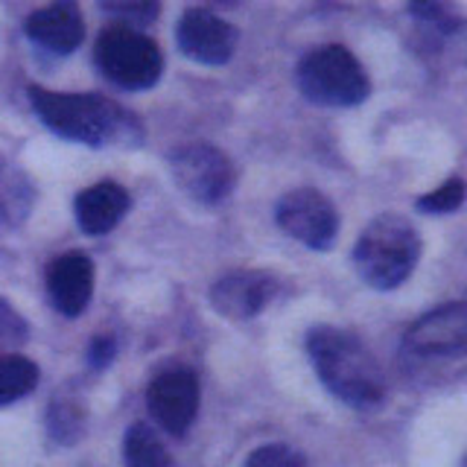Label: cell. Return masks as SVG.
Listing matches in <instances>:
<instances>
[{
    "label": "cell",
    "instance_id": "13",
    "mask_svg": "<svg viewBox=\"0 0 467 467\" xmlns=\"http://www.w3.org/2000/svg\"><path fill=\"white\" fill-rule=\"evenodd\" d=\"M26 38L44 47L47 53L67 56L85 38V21L77 4H53L33 12L24 24Z\"/></svg>",
    "mask_w": 467,
    "mask_h": 467
},
{
    "label": "cell",
    "instance_id": "18",
    "mask_svg": "<svg viewBox=\"0 0 467 467\" xmlns=\"http://www.w3.org/2000/svg\"><path fill=\"white\" fill-rule=\"evenodd\" d=\"M464 202V182L462 179H450L441 187H435L432 193L418 199V208L423 213H452L456 208H462Z\"/></svg>",
    "mask_w": 467,
    "mask_h": 467
},
{
    "label": "cell",
    "instance_id": "9",
    "mask_svg": "<svg viewBox=\"0 0 467 467\" xmlns=\"http://www.w3.org/2000/svg\"><path fill=\"white\" fill-rule=\"evenodd\" d=\"M150 415L170 435H184L199 412V377L190 368H172L152 379L146 391Z\"/></svg>",
    "mask_w": 467,
    "mask_h": 467
},
{
    "label": "cell",
    "instance_id": "14",
    "mask_svg": "<svg viewBox=\"0 0 467 467\" xmlns=\"http://www.w3.org/2000/svg\"><path fill=\"white\" fill-rule=\"evenodd\" d=\"M129 204L131 199L120 184L99 182L94 187L82 190L77 196V204H73V211H77V223L88 237H102V234L117 228V223L126 216Z\"/></svg>",
    "mask_w": 467,
    "mask_h": 467
},
{
    "label": "cell",
    "instance_id": "19",
    "mask_svg": "<svg viewBox=\"0 0 467 467\" xmlns=\"http://www.w3.org/2000/svg\"><path fill=\"white\" fill-rule=\"evenodd\" d=\"M245 467H306V464L286 444H263L245 459Z\"/></svg>",
    "mask_w": 467,
    "mask_h": 467
},
{
    "label": "cell",
    "instance_id": "23",
    "mask_svg": "<svg viewBox=\"0 0 467 467\" xmlns=\"http://www.w3.org/2000/svg\"><path fill=\"white\" fill-rule=\"evenodd\" d=\"M114 354H117V345L111 336H97L91 348H88V362H91V368H106L114 359Z\"/></svg>",
    "mask_w": 467,
    "mask_h": 467
},
{
    "label": "cell",
    "instance_id": "10",
    "mask_svg": "<svg viewBox=\"0 0 467 467\" xmlns=\"http://www.w3.org/2000/svg\"><path fill=\"white\" fill-rule=\"evenodd\" d=\"M175 38L187 58L211 67L231 62L237 47V29L208 9H187L175 29Z\"/></svg>",
    "mask_w": 467,
    "mask_h": 467
},
{
    "label": "cell",
    "instance_id": "24",
    "mask_svg": "<svg viewBox=\"0 0 467 467\" xmlns=\"http://www.w3.org/2000/svg\"><path fill=\"white\" fill-rule=\"evenodd\" d=\"M462 467H467V459H464V464H462Z\"/></svg>",
    "mask_w": 467,
    "mask_h": 467
},
{
    "label": "cell",
    "instance_id": "15",
    "mask_svg": "<svg viewBox=\"0 0 467 467\" xmlns=\"http://www.w3.org/2000/svg\"><path fill=\"white\" fill-rule=\"evenodd\" d=\"M36 204V187L18 164H0V223L21 225Z\"/></svg>",
    "mask_w": 467,
    "mask_h": 467
},
{
    "label": "cell",
    "instance_id": "12",
    "mask_svg": "<svg viewBox=\"0 0 467 467\" xmlns=\"http://www.w3.org/2000/svg\"><path fill=\"white\" fill-rule=\"evenodd\" d=\"M277 281L263 272H234L219 277L211 289V304L216 313L228 318H252L266 310V304L275 298Z\"/></svg>",
    "mask_w": 467,
    "mask_h": 467
},
{
    "label": "cell",
    "instance_id": "8",
    "mask_svg": "<svg viewBox=\"0 0 467 467\" xmlns=\"http://www.w3.org/2000/svg\"><path fill=\"white\" fill-rule=\"evenodd\" d=\"M415 357H467V304L452 301L420 316L403 336Z\"/></svg>",
    "mask_w": 467,
    "mask_h": 467
},
{
    "label": "cell",
    "instance_id": "7",
    "mask_svg": "<svg viewBox=\"0 0 467 467\" xmlns=\"http://www.w3.org/2000/svg\"><path fill=\"white\" fill-rule=\"evenodd\" d=\"M170 170L175 175V184L202 204L223 202L234 187V164L223 150L211 143H190L175 150Z\"/></svg>",
    "mask_w": 467,
    "mask_h": 467
},
{
    "label": "cell",
    "instance_id": "4",
    "mask_svg": "<svg viewBox=\"0 0 467 467\" xmlns=\"http://www.w3.org/2000/svg\"><path fill=\"white\" fill-rule=\"evenodd\" d=\"M298 88L316 106L350 109L371 94L368 73L342 44H325L306 53L298 65Z\"/></svg>",
    "mask_w": 467,
    "mask_h": 467
},
{
    "label": "cell",
    "instance_id": "1",
    "mask_svg": "<svg viewBox=\"0 0 467 467\" xmlns=\"http://www.w3.org/2000/svg\"><path fill=\"white\" fill-rule=\"evenodd\" d=\"M306 354L333 398L354 409H377L383 403L386 377L357 333L318 325L306 333Z\"/></svg>",
    "mask_w": 467,
    "mask_h": 467
},
{
    "label": "cell",
    "instance_id": "6",
    "mask_svg": "<svg viewBox=\"0 0 467 467\" xmlns=\"http://www.w3.org/2000/svg\"><path fill=\"white\" fill-rule=\"evenodd\" d=\"M275 219L292 240L316 248V252L333 248L336 234H339V213H336L333 202L313 187H298L281 196Z\"/></svg>",
    "mask_w": 467,
    "mask_h": 467
},
{
    "label": "cell",
    "instance_id": "22",
    "mask_svg": "<svg viewBox=\"0 0 467 467\" xmlns=\"http://www.w3.org/2000/svg\"><path fill=\"white\" fill-rule=\"evenodd\" d=\"M109 15H117V18L126 24H150L152 18H158V4H102Z\"/></svg>",
    "mask_w": 467,
    "mask_h": 467
},
{
    "label": "cell",
    "instance_id": "17",
    "mask_svg": "<svg viewBox=\"0 0 467 467\" xmlns=\"http://www.w3.org/2000/svg\"><path fill=\"white\" fill-rule=\"evenodd\" d=\"M38 386V365L21 354L0 357V406L26 398Z\"/></svg>",
    "mask_w": 467,
    "mask_h": 467
},
{
    "label": "cell",
    "instance_id": "16",
    "mask_svg": "<svg viewBox=\"0 0 467 467\" xmlns=\"http://www.w3.org/2000/svg\"><path fill=\"white\" fill-rule=\"evenodd\" d=\"M123 459L126 467H172L167 447L150 423H131L123 438Z\"/></svg>",
    "mask_w": 467,
    "mask_h": 467
},
{
    "label": "cell",
    "instance_id": "2",
    "mask_svg": "<svg viewBox=\"0 0 467 467\" xmlns=\"http://www.w3.org/2000/svg\"><path fill=\"white\" fill-rule=\"evenodd\" d=\"M29 102H33L38 120L67 140L106 146L111 140L129 138L131 131L138 135L135 117L99 94H62L33 85Z\"/></svg>",
    "mask_w": 467,
    "mask_h": 467
},
{
    "label": "cell",
    "instance_id": "21",
    "mask_svg": "<svg viewBox=\"0 0 467 467\" xmlns=\"http://www.w3.org/2000/svg\"><path fill=\"white\" fill-rule=\"evenodd\" d=\"M26 321L12 310L9 301L0 298V342L4 345H21L26 339Z\"/></svg>",
    "mask_w": 467,
    "mask_h": 467
},
{
    "label": "cell",
    "instance_id": "20",
    "mask_svg": "<svg viewBox=\"0 0 467 467\" xmlns=\"http://www.w3.org/2000/svg\"><path fill=\"white\" fill-rule=\"evenodd\" d=\"M79 427H82V420H79L77 409H73V406L56 403V406L50 409V432L58 438V441L70 444L73 438L79 435Z\"/></svg>",
    "mask_w": 467,
    "mask_h": 467
},
{
    "label": "cell",
    "instance_id": "11",
    "mask_svg": "<svg viewBox=\"0 0 467 467\" xmlns=\"http://www.w3.org/2000/svg\"><path fill=\"white\" fill-rule=\"evenodd\" d=\"M47 296L67 318L85 313L94 296V263L85 252H65L47 266Z\"/></svg>",
    "mask_w": 467,
    "mask_h": 467
},
{
    "label": "cell",
    "instance_id": "5",
    "mask_svg": "<svg viewBox=\"0 0 467 467\" xmlns=\"http://www.w3.org/2000/svg\"><path fill=\"white\" fill-rule=\"evenodd\" d=\"M94 58L102 77L126 88V91H146L161 79V70H164L158 44L138 33L135 26L123 24L102 29Z\"/></svg>",
    "mask_w": 467,
    "mask_h": 467
},
{
    "label": "cell",
    "instance_id": "3",
    "mask_svg": "<svg viewBox=\"0 0 467 467\" xmlns=\"http://www.w3.org/2000/svg\"><path fill=\"white\" fill-rule=\"evenodd\" d=\"M420 257V237L400 213L377 216L354 248V266L374 289H394L415 272Z\"/></svg>",
    "mask_w": 467,
    "mask_h": 467
}]
</instances>
